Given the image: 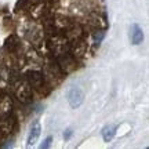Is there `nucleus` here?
Here are the masks:
<instances>
[{"instance_id":"obj_1","label":"nucleus","mask_w":149,"mask_h":149,"mask_svg":"<svg viewBox=\"0 0 149 149\" xmlns=\"http://www.w3.org/2000/svg\"><path fill=\"white\" fill-rule=\"evenodd\" d=\"M47 50L54 57H59L70 51V43L65 35H54L47 43Z\"/></svg>"},{"instance_id":"obj_2","label":"nucleus","mask_w":149,"mask_h":149,"mask_svg":"<svg viewBox=\"0 0 149 149\" xmlns=\"http://www.w3.org/2000/svg\"><path fill=\"white\" fill-rule=\"evenodd\" d=\"M14 94L22 104H28L32 100V87L29 86L26 79H19L14 83Z\"/></svg>"},{"instance_id":"obj_3","label":"nucleus","mask_w":149,"mask_h":149,"mask_svg":"<svg viewBox=\"0 0 149 149\" xmlns=\"http://www.w3.org/2000/svg\"><path fill=\"white\" fill-rule=\"evenodd\" d=\"M26 81L29 83V86L35 88L37 91H43V87L46 84V77H44V73L40 72V70H29L25 76Z\"/></svg>"},{"instance_id":"obj_4","label":"nucleus","mask_w":149,"mask_h":149,"mask_svg":"<svg viewBox=\"0 0 149 149\" xmlns=\"http://www.w3.org/2000/svg\"><path fill=\"white\" fill-rule=\"evenodd\" d=\"M66 98H68V102H69V105L72 108H79L84 102V93L79 87H72L68 91Z\"/></svg>"},{"instance_id":"obj_5","label":"nucleus","mask_w":149,"mask_h":149,"mask_svg":"<svg viewBox=\"0 0 149 149\" xmlns=\"http://www.w3.org/2000/svg\"><path fill=\"white\" fill-rule=\"evenodd\" d=\"M40 131H42V127H40V123L35 122L32 124V127L29 130V134H28V139H26V146H33V145L37 142V139L40 137Z\"/></svg>"},{"instance_id":"obj_6","label":"nucleus","mask_w":149,"mask_h":149,"mask_svg":"<svg viewBox=\"0 0 149 149\" xmlns=\"http://www.w3.org/2000/svg\"><path fill=\"white\" fill-rule=\"evenodd\" d=\"M130 39H131V43L133 44H141L142 40H144V32L139 25L137 24H133L131 25V29H130Z\"/></svg>"},{"instance_id":"obj_7","label":"nucleus","mask_w":149,"mask_h":149,"mask_svg":"<svg viewBox=\"0 0 149 149\" xmlns=\"http://www.w3.org/2000/svg\"><path fill=\"white\" fill-rule=\"evenodd\" d=\"M11 111H13V102H11L10 97H1L0 98V117L10 116Z\"/></svg>"},{"instance_id":"obj_8","label":"nucleus","mask_w":149,"mask_h":149,"mask_svg":"<svg viewBox=\"0 0 149 149\" xmlns=\"http://www.w3.org/2000/svg\"><path fill=\"white\" fill-rule=\"evenodd\" d=\"M115 133H116V126H113V124H109V126H105V127L102 128V138L105 142H109L112 141V138L115 137Z\"/></svg>"},{"instance_id":"obj_9","label":"nucleus","mask_w":149,"mask_h":149,"mask_svg":"<svg viewBox=\"0 0 149 149\" xmlns=\"http://www.w3.org/2000/svg\"><path fill=\"white\" fill-rule=\"evenodd\" d=\"M19 46V42H18V37L14 36V35H11L7 40H6V44H4V47L8 50V51H14L17 47Z\"/></svg>"},{"instance_id":"obj_10","label":"nucleus","mask_w":149,"mask_h":149,"mask_svg":"<svg viewBox=\"0 0 149 149\" xmlns=\"http://www.w3.org/2000/svg\"><path fill=\"white\" fill-rule=\"evenodd\" d=\"M104 37H105V32H104V31H98V32L94 35V43H95V46H100V43L102 42Z\"/></svg>"},{"instance_id":"obj_11","label":"nucleus","mask_w":149,"mask_h":149,"mask_svg":"<svg viewBox=\"0 0 149 149\" xmlns=\"http://www.w3.org/2000/svg\"><path fill=\"white\" fill-rule=\"evenodd\" d=\"M51 139H53L51 137H47V138H46V141H44V144H42V149L43 148H44V149L48 148V146H50V144H51Z\"/></svg>"},{"instance_id":"obj_12","label":"nucleus","mask_w":149,"mask_h":149,"mask_svg":"<svg viewBox=\"0 0 149 149\" xmlns=\"http://www.w3.org/2000/svg\"><path fill=\"white\" fill-rule=\"evenodd\" d=\"M70 134H72V130H66V134H64V137L65 139H68L70 137Z\"/></svg>"}]
</instances>
